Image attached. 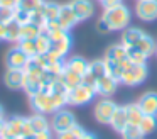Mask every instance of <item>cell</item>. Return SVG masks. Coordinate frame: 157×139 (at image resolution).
Listing matches in <instances>:
<instances>
[{"label": "cell", "instance_id": "obj_1", "mask_svg": "<svg viewBox=\"0 0 157 139\" xmlns=\"http://www.w3.org/2000/svg\"><path fill=\"white\" fill-rule=\"evenodd\" d=\"M101 19L108 24L110 31H122L128 27L130 22V10L127 5L118 3L115 7H108V9L103 10Z\"/></svg>", "mask_w": 157, "mask_h": 139}, {"label": "cell", "instance_id": "obj_2", "mask_svg": "<svg viewBox=\"0 0 157 139\" xmlns=\"http://www.w3.org/2000/svg\"><path fill=\"white\" fill-rule=\"evenodd\" d=\"M31 107L34 112L37 114H44V115H49V114H54L58 108L54 105V100H52V95L51 92L48 90H39L36 92L34 95H31Z\"/></svg>", "mask_w": 157, "mask_h": 139}, {"label": "cell", "instance_id": "obj_3", "mask_svg": "<svg viewBox=\"0 0 157 139\" xmlns=\"http://www.w3.org/2000/svg\"><path fill=\"white\" fill-rule=\"evenodd\" d=\"M96 95V90L95 87H90V85H78L75 87L73 90H69L68 93V104L69 105H85V104H90V102L95 98Z\"/></svg>", "mask_w": 157, "mask_h": 139}, {"label": "cell", "instance_id": "obj_4", "mask_svg": "<svg viewBox=\"0 0 157 139\" xmlns=\"http://www.w3.org/2000/svg\"><path fill=\"white\" fill-rule=\"evenodd\" d=\"M25 121L27 117H10L4 122V127L0 131V139H9V137H14L19 139L24 136V127H25Z\"/></svg>", "mask_w": 157, "mask_h": 139}, {"label": "cell", "instance_id": "obj_5", "mask_svg": "<svg viewBox=\"0 0 157 139\" xmlns=\"http://www.w3.org/2000/svg\"><path fill=\"white\" fill-rule=\"evenodd\" d=\"M76 124L75 114L69 110H64V108H59L52 114V121H51V129L59 134V132H64L68 129H71L73 125Z\"/></svg>", "mask_w": 157, "mask_h": 139}, {"label": "cell", "instance_id": "obj_6", "mask_svg": "<svg viewBox=\"0 0 157 139\" xmlns=\"http://www.w3.org/2000/svg\"><path fill=\"white\" fill-rule=\"evenodd\" d=\"M149 75V70H147V64H132V68L123 71L122 75V83L127 85V87H137L140 85Z\"/></svg>", "mask_w": 157, "mask_h": 139}, {"label": "cell", "instance_id": "obj_7", "mask_svg": "<svg viewBox=\"0 0 157 139\" xmlns=\"http://www.w3.org/2000/svg\"><path fill=\"white\" fill-rule=\"evenodd\" d=\"M117 107H118V105H117L113 100H110V98H101V100L95 105V110H93L95 119L100 122V124H110V121H112Z\"/></svg>", "mask_w": 157, "mask_h": 139}, {"label": "cell", "instance_id": "obj_8", "mask_svg": "<svg viewBox=\"0 0 157 139\" xmlns=\"http://www.w3.org/2000/svg\"><path fill=\"white\" fill-rule=\"evenodd\" d=\"M29 59H31V58H29L27 54L17 46V44H14L12 47H9L7 53H5V64H7V68L24 70Z\"/></svg>", "mask_w": 157, "mask_h": 139}, {"label": "cell", "instance_id": "obj_9", "mask_svg": "<svg viewBox=\"0 0 157 139\" xmlns=\"http://www.w3.org/2000/svg\"><path fill=\"white\" fill-rule=\"evenodd\" d=\"M106 75V68H105V59H96L91 61L88 66V71L83 75V83L90 85V87H95L98 78L105 76Z\"/></svg>", "mask_w": 157, "mask_h": 139}, {"label": "cell", "instance_id": "obj_10", "mask_svg": "<svg viewBox=\"0 0 157 139\" xmlns=\"http://www.w3.org/2000/svg\"><path fill=\"white\" fill-rule=\"evenodd\" d=\"M135 14L139 19L152 22L157 19V0H137Z\"/></svg>", "mask_w": 157, "mask_h": 139}, {"label": "cell", "instance_id": "obj_11", "mask_svg": "<svg viewBox=\"0 0 157 139\" xmlns=\"http://www.w3.org/2000/svg\"><path fill=\"white\" fill-rule=\"evenodd\" d=\"M4 83L9 90H22L24 87V70L7 68L4 75Z\"/></svg>", "mask_w": 157, "mask_h": 139}, {"label": "cell", "instance_id": "obj_12", "mask_svg": "<svg viewBox=\"0 0 157 139\" xmlns=\"http://www.w3.org/2000/svg\"><path fill=\"white\" fill-rule=\"evenodd\" d=\"M69 5H71L73 12L76 14L79 22L90 19V17L93 15V12H95V7H93L91 0H71Z\"/></svg>", "mask_w": 157, "mask_h": 139}, {"label": "cell", "instance_id": "obj_13", "mask_svg": "<svg viewBox=\"0 0 157 139\" xmlns=\"http://www.w3.org/2000/svg\"><path fill=\"white\" fill-rule=\"evenodd\" d=\"M117 87H118V81H117L115 78L108 76V75H105V76L98 78V81H96V85H95V90H96V95L108 98L110 95L115 93Z\"/></svg>", "mask_w": 157, "mask_h": 139}, {"label": "cell", "instance_id": "obj_14", "mask_svg": "<svg viewBox=\"0 0 157 139\" xmlns=\"http://www.w3.org/2000/svg\"><path fill=\"white\" fill-rule=\"evenodd\" d=\"M58 22H59V26H61L64 31H69L71 27H75L76 24L79 22L69 3L61 5V9H59V15H58Z\"/></svg>", "mask_w": 157, "mask_h": 139}, {"label": "cell", "instance_id": "obj_15", "mask_svg": "<svg viewBox=\"0 0 157 139\" xmlns=\"http://www.w3.org/2000/svg\"><path fill=\"white\" fill-rule=\"evenodd\" d=\"M139 107L145 115H154L157 117V92H147L139 98Z\"/></svg>", "mask_w": 157, "mask_h": 139}, {"label": "cell", "instance_id": "obj_16", "mask_svg": "<svg viewBox=\"0 0 157 139\" xmlns=\"http://www.w3.org/2000/svg\"><path fill=\"white\" fill-rule=\"evenodd\" d=\"M71 44H73V41H71V36H64V37H61V39H58V41H52V47H51V51H49V54H51L52 58H56V59H64V56L69 53V49H71Z\"/></svg>", "mask_w": 157, "mask_h": 139}, {"label": "cell", "instance_id": "obj_17", "mask_svg": "<svg viewBox=\"0 0 157 139\" xmlns=\"http://www.w3.org/2000/svg\"><path fill=\"white\" fill-rule=\"evenodd\" d=\"M144 36H145V32H142L139 27H127L122 34V44L125 47H133Z\"/></svg>", "mask_w": 157, "mask_h": 139}, {"label": "cell", "instance_id": "obj_18", "mask_svg": "<svg viewBox=\"0 0 157 139\" xmlns=\"http://www.w3.org/2000/svg\"><path fill=\"white\" fill-rule=\"evenodd\" d=\"M64 66L68 68V70L78 73L79 76H83V75L88 71L90 63L85 59V58H81V56H73V58H69L68 61H64Z\"/></svg>", "mask_w": 157, "mask_h": 139}, {"label": "cell", "instance_id": "obj_19", "mask_svg": "<svg viewBox=\"0 0 157 139\" xmlns=\"http://www.w3.org/2000/svg\"><path fill=\"white\" fill-rule=\"evenodd\" d=\"M127 124H128V119H127V110H125V107H117L115 114H113L112 121H110V125L113 127V131L122 132L123 129L127 127Z\"/></svg>", "mask_w": 157, "mask_h": 139}, {"label": "cell", "instance_id": "obj_20", "mask_svg": "<svg viewBox=\"0 0 157 139\" xmlns=\"http://www.w3.org/2000/svg\"><path fill=\"white\" fill-rule=\"evenodd\" d=\"M128 58V47H125L123 44H113L108 47L105 54V59H112V61H123Z\"/></svg>", "mask_w": 157, "mask_h": 139}, {"label": "cell", "instance_id": "obj_21", "mask_svg": "<svg viewBox=\"0 0 157 139\" xmlns=\"http://www.w3.org/2000/svg\"><path fill=\"white\" fill-rule=\"evenodd\" d=\"M59 80L63 81V83L66 85V88L68 90H73L75 87H78V85L83 83V76H79L78 73H75V71L68 70V68L64 66V70H63L61 76H59Z\"/></svg>", "mask_w": 157, "mask_h": 139}, {"label": "cell", "instance_id": "obj_22", "mask_svg": "<svg viewBox=\"0 0 157 139\" xmlns=\"http://www.w3.org/2000/svg\"><path fill=\"white\" fill-rule=\"evenodd\" d=\"M133 47H135L137 51H140V53H144L147 58H150L154 53H157L155 41H154L150 36H147V34H145V36H144L142 39H140V41H139V43H137Z\"/></svg>", "mask_w": 157, "mask_h": 139}, {"label": "cell", "instance_id": "obj_23", "mask_svg": "<svg viewBox=\"0 0 157 139\" xmlns=\"http://www.w3.org/2000/svg\"><path fill=\"white\" fill-rule=\"evenodd\" d=\"M41 78L42 76H36V75H31V73H25L24 71V87L22 90L27 92V95H34L36 92L41 90Z\"/></svg>", "mask_w": 157, "mask_h": 139}, {"label": "cell", "instance_id": "obj_24", "mask_svg": "<svg viewBox=\"0 0 157 139\" xmlns=\"http://www.w3.org/2000/svg\"><path fill=\"white\" fill-rule=\"evenodd\" d=\"M29 124H31L34 134H37V132H41V131H49V129H51V124H49V121L46 119V115L44 114H37V112H36L32 117H29Z\"/></svg>", "mask_w": 157, "mask_h": 139}, {"label": "cell", "instance_id": "obj_25", "mask_svg": "<svg viewBox=\"0 0 157 139\" xmlns=\"http://www.w3.org/2000/svg\"><path fill=\"white\" fill-rule=\"evenodd\" d=\"M42 32V27L34 22L21 24V39H36Z\"/></svg>", "mask_w": 157, "mask_h": 139}, {"label": "cell", "instance_id": "obj_26", "mask_svg": "<svg viewBox=\"0 0 157 139\" xmlns=\"http://www.w3.org/2000/svg\"><path fill=\"white\" fill-rule=\"evenodd\" d=\"M125 110H127V119H128V124H133V125H139L142 117L145 114L142 112V108L139 107V104H128L125 105Z\"/></svg>", "mask_w": 157, "mask_h": 139}, {"label": "cell", "instance_id": "obj_27", "mask_svg": "<svg viewBox=\"0 0 157 139\" xmlns=\"http://www.w3.org/2000/svg\"><path fill=\"white\" fill-rule=\"evenodd\" d=\"M5 41L12 44H17L21 41V24L12 20L7 24V29H5Z\"/></svg>", "mask_w": 157, "mask_h": 139}, {"label": "cell", "instance_id": "obj_28", "mask_svg": "<svg viewBox=\"0 0 157 139\" xmlns=\"http://www.w3.org/2000/svg\"><path fill=\"white\" fill-rule=\"evenodd\" d=\"M42 12H44V17L48 22H51V20H58V15H59V9H61V5L56 2H42L41 5Z\"/></svg>", "mask_w": 157, "mask_h": 139}, {"label": "cell", "instance_id": "obj_29", "mask_svg": "<svg viewBox=\"0 0 157 139\" xmlns=\"http://www.w3.org/2000/svg\"><path fill=\"white\" fill-rule=\"evenodd\" d=\"M34 41H36V47H37V54H48L49 51H51L52 41H51V37H49L44 31H42V32L39 34Z\"/></svg>", "mask_w": 157, "mask_h": 139}, {"label": "cell", "instance_id": "obj_30", "mask_svg": "<svg viewBox=\"0 0 157 139\" xmlns=\"http://www.w3.org/2000/svg\"><path fill=\"white\" fill-rule=\"evenodd\" d=\"M105 59V58H103ZM105 68H106V75L112 78H115L117 81L122 80V75H123V68L122 63L118 61H112V59H105Z\"/></svg>", "mask_w": 157, "mask_h": 139}, {"label": "cell", "instance_id": "obj_31", "mask_svg": "<svg viewBox=\"0 0 157 139\" xmlns=\"http://www.w3.org/2000/svg\"><path fill=\"white\" fill-rule=\"evenodd\" d=\"M139 127L145 136L152 134V132L157 129V117H154V115H144L142 121H140V124H139Z\"/></svg>", "mask_w": 157, "mask_h": 139}, {"label": "cell", "instance_id": "obj_32", "mask_svg": "<svg viewBox=\"0 0 157 139\" xmlns=\"http://www.w3.org/2000/svg\"><path fill=\"white\" fill-rule=\"evenodd\" d=\"M120 134H122V139H144L145 137V134L140 131L139 125H133V124H127V127Z\"/></svg>", "mask_w": 157, "mask_h": 139}, {"label": "cell", "instance_id": "obj_33", "mask_svg": "<svg viewBox=\"0 0 157 139\" xmlns=\"http://www.w3.org/2000/svg\"><path fill=\"white\" fill-rule=\"evenodd\" d=\"M17 46L27 54L29 58H34L37 56V47H36V41L34 39H21L17 43Z\"/></svg>", "mask_w": 157, "mask_h": 139}, {"label": "cell", "instance_id": "obj_34", "mask_svg": "<svg viewBox=\"0 0 157 139\" xmlns=\"http://www.w3.org/2000/svg\"><path fill=\"white\" fill-rule=\"evenodd\" d=\"M83 134H85V129H83L81 125L75 124L71 129H68V131L59 132V134H58V139H79Z\"/></svg>", "mask_w": 157, "mask_h": 139}, {"label": "cell", "instance_id": "obj_35", "mask_svg": "<svg viewBox=\"0 0 157 139\" xmlns=\"http://www.w3.org/2000/svg\"><path fill=\"white\" fill-rule=\"evenodd\" d=\"M41 5L36 7L34 10H31V20H29V22H34V24H37V26H41L42 29H44V26L48 24V20H46V17H44V12H42Z\"/></svg>", "mask_w": 157, "mask_h": 139}, {"label": "cell", "instance_id": "obj_36", "mask_svg": "<svg viewBox=\"0 0 157 139\" xmlns=\"http://www.w3.org/2000/svg\"><path fill=\"white\" fill-rule=\"evenodd\" d=\"M128 59L132 61L133 64H145L149 58H147L144 53L137 51L135 47H128Z\"/></svg>", "mask_w": 157, "mask_h": 139}, {"label": "cell", "instance_id": "obj_37", "mask_svg": "<svg viewBox=\"0 0 157 139\" xmlns=\"http://www.w3.org/2000/svg\"><path fill=\"white\" fill-rule=\"evenodd\" d=\"M15 17V9H9V7H0V22L9 24L12 22Z\"/></svg>", "mask_w": 157, "mask_h": 139}, {"label": "cell", "instance_id": "obj_38", "mask_svg": "<svg viewBox=\"0 0 157 139\" xmlns=\"http://www.w3.org/2000/svg\"><path fill=\"white\" fill-rule=\"evenodd\" d=\"M14 20H15V22H19V24L29 22V20H31V12L15 5V17H14Z\"/></svg>", "mask_w": 157, "mask_h": 139}, {"label": "cell", "instance_id": "obj_39", "mask_svg": "<svg viewBox=\"0 0 157 139\" xmlns=\"http://www.w3.org/2000/svg\"><path fill=\"white\" fill-rule=\"evenodd\" d=\"M42 2H44V0H22V2L19 3L17 7H21V9H25V10H29V12H31V10H34L36 7L41 5Z\"/></svg>", "mask_w": 157, "mask_h": 139}, {"label": "cell", "instance_id": "obj_40", "mask_svg": "<svg viewBox=\"0 0 157 139\" xmlns=\"http://www.w3.org/2000/svg\"><path fill=\"white\" fill-rule=\"evenodd\" d=\"M96 31L105 34V32H110V27H108V24H106L103 19H100L98 22H96Z\"/></svg>", "mask_w": 157, "mask_h": 139}, {"label": "cell", "instance_id": "obj_41", "mask_svg": "<svg viewBox=\"0 0 157 139\" xmlns=\"http://www.w3.org/2000/svg\"><path fill=\"white\" fill-rule=\"evenodd\" d=\"M100 2H101V5L105 9H108V7H115L118 3H122V0H100Z\"/></svg>", "mask_w": 157, "mask_h": 139}, {"label": "cell", "instance_id": "obj_42", "mask_svg": "<svg viewBox=\"0 0 157 139\" xmlns=\"http://www.w3.org/2000/svg\"><path fill=\"white\" fill-rule=\"evenodd\" d=\"M34 136H36V139H52L51 129H49V131H41V132H37V134H34Z\"/></svg>", "mask_w": 157, "mask_h": 139}, {"label": "cell", "instance_id": "obj_43", "mask_svg": "<svg viewBox=\"0 0 157 139\" xmlns=\"http://www.w3.org/2000/svg\"><path fill=\"white\" fill-rule=\"evenodd\" d=\"M0 7H9V9H15V0H0Z\"/></svg>", "mask_w": 157, "mask_h": 139}, {"label": "cell", "instance_id": "obj_44", "mask_svg": "<svg viewBox=\"0 0 157 139\" xmlns=\"http://www.w3.org/2000/svg\"><path fill=\"white\" fill-rule=\"evenodd\" d=\"M5 29H7V24L0 22V41H5Z\"/></svg>", "mask_w": 157, "mask_h": 139}, {"label": "cell", "instance_id": "obj_45", "mask_svg": "<svg viewBox=\"0 0 157 139\" xmlns=\"http://www.w3.org/2000/svg\"><path fill=\"white\" fill-rule=\"evenodd\" d=\"M79 139H96V136L91 134V132H86V131H85V134H83Z\"/></svg>", "mask_w": 157, "mask_h": 139}, {"label": "cell", "instance_id": "obj_46", "mask_svg": "<svg viewBox=\"0 0 157 139\" xmlns=\"http://www.w3.org/2000/svg\"><path fill=\"white\" fill-rule=\"evenodd\" d=\"M19 139H36V136H22V137H19Z\"/></svg>", "mask_w": 157, "mask_h": 139}, {"label": "cell", "instance_id": "obj_47", "mask_svg": "<svg viewBox=\"0 0 157 139\" xmlns=\"http://www.w3.org/2000/svg\"><path fill=\"white\" fill-rule=\"evenodd\" d=\"M0 119H5V114H4V108L0 107Z\"/></svg>", "mask_w": 157, "mask_h": 139}, {"label": "cell", "instance_id": "obj_48", "mask_svg": "<svg viewBox=\"0 0 157 139\" xmlns=\"http://www.w3.org/2000/svg\"><path fill=\"white\" fill-rule=\"evenodd\" d=\"M4 122H5V119H0V131H2V127H4Z\"/></svg>", "mask_w": 157, "mask_h": 139}, {"label": "cell", "instance_id": "obj_49", "mask_svg": "<svg viewBox=\"0 0 157 139\" xmlns=\"http://www.w3.org/2000/svg\"><path fill=\"white\" fill-rule=\"evenodd\" d=\"M22 2V0H15V5H19V3H21Z\"/></svg>", "mask_w": 157, "mask_h": 139}, {"label": "cell", "instance_id": "obj_50", "mask_svg": "<svg viewBox=\"0 0 157 139\" xmlns=\"http://www.w3.org/2000/svg\"><path fill=\"white\" fill-rule=\"evenodd\" d=\"M9 139H14V137H9Z\"/></svg>", "mask_w": 157, "mask_h": 139}]
</instances>
